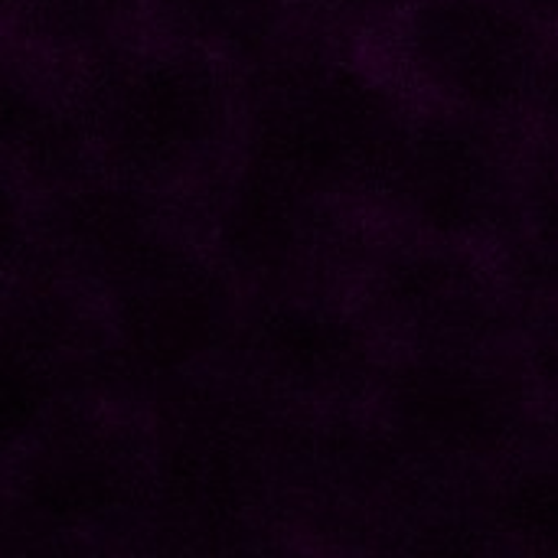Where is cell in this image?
I'll return each mask as SVG.
<instances>
[{
    "label": "cell",
    "mask_w": 558,
    "mask_h": 558,
    "mask_svg": "<svg viewBox=\"0 0 558 558\" xmlns=\"http://www.w3.org/2000/svg\"><path fill=\"white\" fill-rule=\"evenodd\" d=\"M412 98L373 46L304 29L242 78L239 154L369 213Z\"/></svg>",
    "instance_id": "cell-1"
},
{
    "label": "cell",
    "mask_w": 558,
    "mask_h": 558,
    "mask_svg": "<svg viewBox=\"0 0 558 558\" xmlns=\"http://www.w3.org/2000/svg\"><path fill=\"white\" fill-rule=\"evenodd\" d=\"M98 173L167 203L199 193L239 147L242 78L150 29L72 69Z\"/></svg>",
    "instance_id": "cell-2"
},
{
    "label": "cell",
    "mask_w": 558,
    "mask_h": 558,
    "mask_svg": "<svg viewBox=\"0 0 558 558\" xmlns=\"http://www.w3.org/2000/svg\"><path fill=\"white\" fill-rule=\"evenodd\" d=\"M369 412L425 477H504L539 448L549 405L520 347L484 353L392 350Z\"/></svg>",
    "instance_id": "cell-3"
},
{
    "label": "cell",
    "mask_w": 558,
    "mask_h": 558,
    "mask_svg": "<svg viewBox=\"0 0 558 558\" xmlns=\"http://www.w3.org/2000/svg\"><path fill=\"white\" fill-rule=\"evenodd\" d=\"M150 510L141 412L72 399L0 468V539L82 546L144 530Z\"/></svg>",
    "instance_id": "cell-4"
},
{
    "label": "cell",
    "mask_w": 558,
    "mask_h": 558,
    "mask_svg": "<svg viewBox=\"0 0 558 558\" xmlns=\"http://www.w3.org/2000/svg\"><path fill=\"white\" fill-rule=\"evenodd\" d=\"M242 291L190 239L147 278L98 304V333L78 399L147 412L222 366Z\"/></svg>",
    "instance_id": "cell-5"
},
{
    "label": "cell",
    "mask_w": 558,
    "mask_h": 558,
    "mask_svg": "<svg viewBox=\"0 0 558 558\" xmlns=\"http://www.w3.org/2000/svg\"><path fill=\"white\" fill-rule=\"evenodd\" d=\"M199 248L248 291L291 284H350L376 229L356 206L304 190L239 150L183 203Z\"/></svg>",
    "instance_id": "cell-6"
},
{
    "label": "cell",
    "mask_w": 558,
    "mask_h": 558,
    "mask_svg": "<svg viewBox=\"0 0 558 558\" xmlns=\"http://www.w3.org/2000/svg\"><path fill=\"white\" fill-rule=\"evenodd\" d=\"M549 39L517 0H409L373 49L412 101L530 131Z\"/></svg>",
    "instance_id": "cell-7"
},
{
    "label": "cell",
    "mask_w": 558,
    "mask_h": 558,
    "mask_svg": "<svg viewBox=\"0 0 558 558\" xmlns=\"http://www.w3.org/2000/svg\"><path fill=\"white\" fill-rule=\"evenodd\" d=\"M523 154L520 128L412 101L369 216L396 232L494 255L520 196Z\"/></svg>",
    "instance_id": "cell-8"
},
{
    "label": "cell",
    "mask_w": 558,
    "mask_h": 558,
    "mask_svg": "<svg viewBox=\"0 0 558 558\" xmlns=\"http://www.w3.org/2000/svg\"><path fill=\"white\" fill-rule=\"evenodd\" d=\"M347 288L389 350L484 353L520 347L523 337L526 304L481 248L376 222Z\"/></svg>",
    "instance_id": "cell-9"
},
{
    "label": "cell",
    "mask_w": 558,
    "mask_h": 558,
    "mask_svg": "<svg viewBox=\"0 0 558 558\" xmlns=\"http://www.w3.org/2000/svg\"><path fill=\"white\" fill-rule=\"evenodd\" d=\"M389 353L347 284H291L242 294L222 366L281 409H366Z\"/></svg>",
    "instance_id": "cell-10"
},
{
    "label": "cell",
    "mask_w": 558,
    "mask_h": 558,
    "mask_svg": "<svg viewBox=\"0 0 558 558\" xmlns=\"http://www.w3.org/2000/svg\"><path fill=\"white\" fill-rule=\"evenodd\" d=\"M190 239L180 203L98 170L36 199V255L95 304L147 278Z\"/></svg>",
    "instance_id": "cell-11"
},
{
    "label": "cell",
    "mask_w": 558,
    "mask_h": 558,
    "mask_svg": "<svg viewBox=\"0 0 558 558\" xmlns=\"http://www.w3.org/2000/svg\"><path fill=\"white\" fill-rule=\"evenodd\" d=\"M0 167L36 199L98 170L72 72L13 39H0Z\"/></svg>",
    "instance_id": "cell-12"
},
{
    "label": "cell",
    "mask_w": 558,
    "mask_h": 558,
    "mask_svg": "<svg viewBox=\"0 0 558 558\" xmlns=\"http://www.w3.org/2000/svg\"><path fill=\"white\" fill-rule=\"evenodd\" d=\"M144 29L245 78L311 26L291 0H144Z\"/></svg>",
    "instance_id": "cell-13"
},
{
    "label": "cell",
    "mask_w": 558,
    "mask_h": 558,
    "mask_svg": "<svg viewBox=\"0 0 558 558\" xmlns=\"http://www.w3.org/2000/svg\"><path fill=\"white\" fill-rule=\"evenodd\" d=\"M494 258L526 307L558 304V144L526 131L523 180Z\"/></svg>",
    "instance_id": "cell-14"
},
{
    "label": "cell",
    "mask_w": 558,
    "mask_h": 558,
    "mask_svg": "<svg viewBox=\"0 0 558 558\" xmlns=\"http://www.w3.org/2000/svg\"><path fill=\"white\" fill-rule=\"evenodd\" d=\"M141 29L144 0H23L10 39L72 72Z\"/></svg>",
    "instance_id": "cell-15"
},
{
    "label": "cell",
    "mask_w": 558,
    "mask_h": 558,
    "mask_svg": "<svg viewBox=\"0 0 558 558\" xmlns=\"http://www.w3.org/2000/svg\"><path fill=\"white\" fill-rule=\"evenodd\" d=\"M72 402L62 379L0 337V468L10 464Z\"/></svg>",
    "instance_id": "cell-16"
},
{
    "label": "cell",
    "mask_w": 558,
    "mask_h": 558,
    "mask_svg": "<svg viewBox=\"0 0 558 558\" xmlns=\"http://www.w3.org/2000/svg\"><path fill=\"white\" fill-rule=\"evenodd\" d=\"M301 20L327 36L373 46L409 0H291Z\"/></svg>",
    "instance_id": "cell-17"
},
{
    "label": "cell",
    "mask_w": 558,
    "mask_h": 558,
    "mask_svg": "<svg viewBox=\"0 0 558 558\" xmlns=\"http://www.w3.org/2000/svg\"><path fill=\"white\" fill-rule=\"evenodd\" d=\"M36 255V196L0 167V291H7Z\"/></svg>",
    "instance_id": "cell-18"
},
{
    "label": "cell",
    "mask_w": 558,
    "mask_h": 558,
    "mask_svg": "<svg viewBox=\"0 0 558 558\" xmlns=\"http://www.w3.org/2000/svg\"><path fill=\"white\" fill-rule=\"evenodd\" d=\"M530 131L549 144H558V36L549 39V52L543 62V78H539Z\"/></svg>",
    "instance_id": "cell-19"
},
{
    "label": "cell",
    "mask_w": 558,
    "mask_h": 558,
    "mask_svg": "<svg viewBox=\"0 0 558 558\" xmlns=\"http://www.w3.org/2000/svg\"><path fill=\"white\" fill-rule=\"evenodd\" d=\"M549 36H558V0H517Z\"/></svg>",
    "instance_id": "cell-20"
},
{
    "label": "cell",
    "mask_w": 558,
    "mask_h": 558,
    "mask_svg": "<svg viewBox=\"0 0 558 558\" xmlns=\"http://www.w3.org/2000/svg\"><path fill=\"white\" fill-rule=\"evenodd\" d=\"M20 7H23V0H0V39H10Z\"/></svg>",
    "instance_id": "cell-21"
}]
</instances>
